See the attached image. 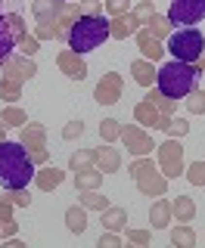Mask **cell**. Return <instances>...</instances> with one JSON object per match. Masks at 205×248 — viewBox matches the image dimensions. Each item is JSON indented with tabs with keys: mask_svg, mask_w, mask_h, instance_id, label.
<instances>
[{
	"mask_svg": "<svg viewBox=\"0 0 205 248\" xmlns=\"http://www.w3.org/2000/svg\"><path fill=\"white\" fill-rule=\"evenodd\" d=\"M205 19V0H171L168 6V22L177 28L184 25H199Z\"/></svg>",
	"mask_w": 205,
	"mask_h": 248,
	"instance_id": "cell-5",
	"label": "cell"
},
{
	"mask_svg": "<svg viewBox=\"0 0 205 248\" xmlns=\"http://www.w3.org/2000/svg\"><path fill=\"white\" fill-rule=\"evenodd\" d=\"M16 28H13V19H3L0 16V62H6L13 56V50H16Z\"/></svg>",
	"mask_w": 205,
	"mask_h": 248,
	"instance_id": "cell-6",
	"label": "cell"
},
{
	"mask_svg": "<svg viewBox=\"0 0 205 248\" xmlns=\"http://www.w3.org/2000/svg\"><path fill=\"white\" fill-rule=\"evenodd\" d=\"M199 87V68L190 62H165L159 68V93L168 99H184Z\"/></svg>",
	"mask_w": 205,
	"mask_h": 248,
	"instance_id": "cell-2",
	"label": "cell"
},
{
	"mask_svg": "<svg viewBox=\"0 0 205 248\" xmlns=\"http://www.w3.org/2000/svg\"><path fill=\"white\" fill-rule=\"evenodd\" d=\"M202 50H205V37L196 25H184L168 37V53L180 62H190L193 65L196 59H202Z\"/></svg>",
	"mask_w": 205,
	"mask_h": 248,
	"instance_id": "cell-4",
	"label": "cell"
},
{
	"mask_svg": "<svg viewBox=\"0 0 205 248\" xmlns=\"http://www.w3.org/2000/svg\"><path fill=\"white\" fill-rule=\"evenodd\" d=\"M68 46L75 53H93L109 41V22L102 16H81L66 34Z\"/></svg>",
	"mask_w": 205,
	"mask_h": 248,
	"instance_id": "cell-3",
	"label": "cell"
},
{
	"mask_svg": "<svg viewBox=\"0 0 205 248\" xmlns=\"http://www.w3.org/2000/svg\"><path fill=\"white\" fill-rule=\"evenodd\" d=\"M31 177H34V168H31L25 146L3 140L0 143V183H3V189L19 192L31 183Z\"/></svg>",
	"mask_w": 205,
	"mask_h": 248,
	"instance_id": "cell-1",
	"label": "cell"
}]
</instances>
